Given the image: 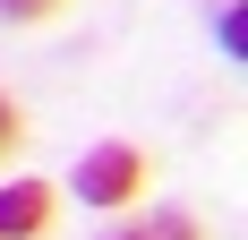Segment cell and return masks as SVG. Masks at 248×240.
Returning a JSON list of instances; mask_svg holds the SVG:
<instances>
[{"mask_svg": "<svg viewBox=\"0 0 248 240\" xmlns=\"http://www.w3.org/2000/svg\"><path fill=\"white\" fill-rule=\"evenodd\" d=\"M214 34H223V60H248V0H223L214 9Z\"/></svg>", "mask_w": 248, "mask_h": 240, "instance_id": "obj_3", "label": "cell"}, {"mask_svg": "<svg viewBox=\"0 0 248 240\" xmlns=\"http://www.w3.org/2000/svg\"><path fill=\"white\" fill-rule=\"evenodd\" d=\"M111 240H205L188 215H146V223H128V232H111Z\"/></svg>", "mask_w": 248, "mask_h": 240, "instance_id": "obj_4", "label": "cell"}, {"mask_svg": "<svg viewBox=\"0 0 248 240\" xmlns=\"http://www.w3.org/2000/svg\"><path fill=\"white\" fill-rule=\"evenodd\" d=\"M17 137H26V120H17V103L0 95V154H9V146H17Z\"/></svg>", "mask_w": 248, "mask_h": 240, "instance_id": "obj_6", "label": "cell"}, {"mask_svg": "<svg viewBox=\"0 0 248 240\" xmlns=\"http://www.w3.org/2000/svg\"><path fill=\"white\" fill-rule=\"evenodd\" d=\"M137 189H146V154H137V146H94V154L77 163V197H86V206H128Z\"/></svg>", "mask_w": 248, "mask_h": 240, "instance_id": "obj_1", "label": "cell"}, {"mask_svg": "<svg viewBox=\"0 0 248 240\" xmlns=\"http://www.w3.org/2000/svg\"><path fill=\"white\" fill-rule=\"evenodd\" d=\"M51 223V180H9L0 189V240H34Z\"/></svg>", "mask_w": 248, "mask_h": 240, "instance_id": "obj_2", "label": "cell"}, {"mask_svg": "<svg viewBox=\"0 0 248 240\" xmlns=\"http://www.w3.org/2000/svg\"><path fill=\"white\" fill-rule=\"evenodd\" d=\"M51 9H60V0H0V17H9V26H26V17H51Z\"/></svg>", "mask_w": 248, "mask_h": 240, "instance_id": "obj_5", "label": "cell"}]
</instances>
